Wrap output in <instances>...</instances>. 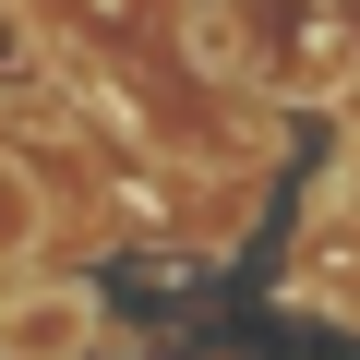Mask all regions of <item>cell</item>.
Segmentation results:
<instances>
[{
  "label": "cell",
  "instance_id": "3957f363",
  "mask_svg": "<svg viewBox=\"0 0 360 360\" xmlns=\"http://www.w3.org/2000/svg\"><path fill=\"white\" fill-rule=\"evenodd\" d=\"M37 229H49L37 168H25V156H0V264H13V252H37Z\"/></svg>",
  "mask_w": 360,
  "mask_h": 360
},
{
  "label": "cell",
  "instance_id": "277c9868",
  "mask_svg": "<svg viewBox=\"0 0 360 360\" xmlns=\"http://www.w3.org/2000/svg\"><path fill=\"white\" fill-rule=\"evenodd\" d=\"M37 84H49V37L25 0H0V96H37Z\"/></svg>",
  "mask_w": 360,
  "mask_h": 360
},
{
  "label": "cell",
  "instance_id": "7a4b0ae2",
  "mask_svg": "<svg viewBox=\"0 0 360 360\" xmlns=\"http://www.w3.org/2000/svg\"><path fill=\"white\" fill-rule=\"evenodd\" d=\"M96 336H108V312L72 276H37L0 300V360H96Z\"/></svg>",
  "mask_w": 360,
  "mask_h": 360
},
{
  "label": "cell",
  "instance_id": "6da1fadb",
  "mask_svg": "<svg viewBox=\"0 0 360 360\" xmlns=\"http://www.w3.org/2000/svg\"><path fill=\"white\" fill-rule=\"evenodd\" d=\"M205 72H252L276 96H348L360 84V0H193Z\"/></svg>",
  "mask_w": 360,
  "mask_h": 360
}]
</instances>
